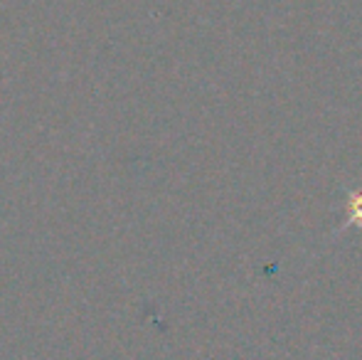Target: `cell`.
Instances as JSON below:
<instances>
[{
	"instance_id": "1",
	"label": "cell",
	"mask_w": 362,
	"mask_h": 360,
	"mask_svg": "<svg viewBox=\"0 0 362 360\" xmlns=\"http://www.w3.org/2000/svg\"><path fill=\"white\" fill-rule=\"evenodd\" d=\"M350 222L362 225V192H355V195L350 197Z\"/></svg>"
}]
</instances>
